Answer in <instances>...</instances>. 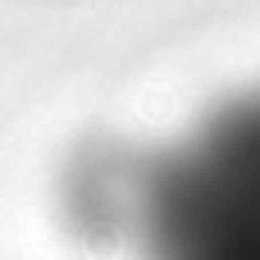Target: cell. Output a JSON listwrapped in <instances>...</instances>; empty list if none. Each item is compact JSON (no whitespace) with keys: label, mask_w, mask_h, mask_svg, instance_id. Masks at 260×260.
Segmentation results:
<instances>
[{"label":"cell","mask_w":260,"mask_h":260,"mask_svg":"<svg viewBox=\"0 0 260 260\" xmlns=\"http://www.w3.org/2000/svg\"><path fill=\"white\" fill-rule=\"evenodd\" d=\"M110 242H133L142 260H260V91L128 169Z\"/></svg>","instance_id":"cell-1"}]
</instances>
